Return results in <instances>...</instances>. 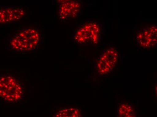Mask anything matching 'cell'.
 I'll return each mask as SVG.
<instances>
[{
  "instance_id": "6da1fadb",
  "label": "cell",
  "mask_w": 157,
  "mask_h": 117,
  "mask_svg": "<svg viewBox=\"0 0 157 117\" xmlns=\"http://www.w3.org/2000/svg\"><path fill=\"white\" fill-rule=\"evenodd\" d=\"M24 85L12 72L0 71V100L8 103L20 102L24 99Z\"/></svg>"
},
{
  "instance_id": "ba28073f",
  "label": "cell",
  "mask_w": 157,
  "mask_h": 117,
  "mask_svg": "<svg viewBox=\"0 0 157 117\" xmlns=\"http://www.w3.org/2000/svg\"><path fill=\"white\" fill-rule=\"evenodd\" d=\"M101 56L105 59L111 68L113 70L118 60V51L116 47L110 46L102 50Z\"/></svg>"
},
{
  "instance_id": "52a82bcc",
  "label": "cell",
  "mask_w": 157,
  "mask_h": 117,
  "mask_svg": "<svg viewBox=\"0 0 157 117\" xmlns=\"http://www.w3.org/2000/svg\"><path fill=\"white\" fill-rule=\"evenodd\" d=\"M116 117H140V116L132 103L122 100L117 103Z\"/></svg>"
},
{
  "instance_id": "3957f363",
  "label": "cell",
  "mask_w": 157,
  "mask_h": 117,
  "mask_svg": "<svg viewBox=\"0 0 157 117\" xmlns=\"http://www.w3.org/2000/svg\"><path fill=\"white\" fill-rule=\"evenodd\" d=\"M40 42L39 28L28 27L18 31L10 38L8 49L13 52H31L38 48Z\"/></svg>"
},
{
  "instance_id": "7a4b0ae2",
  "label": "cell",
  "mask_w": 157,
  "mask_h": 117,
  "mask_svg": "<svg viewBox=\"0 0 157 117\" xmlns=\"http://www.w3.org/2000/svg\"><path fill=\"white\" fill-rule=\"evenodd\" d=\"M103 31L100 21L85 20L73 30L72 38L74 42L78 44L96 45L102 41Z\"/></svg>"
},
{
  "instance_id": "277c9868",
  "label": "cell",
  "mask_w": 157,
  "mask_h": 117,
  "mask_svg": "<svg viewBox=\"0 0 157 117\" xmlns=\"http://www.w3.org/2000/svg\"><path fill=\"white\" fill-rule=\"evenodd\" d=\"M157 32L155 24L145 25L135 31L134 41L142 50H152L157 46Z\"/></svg>"
},
{
  "instance_id": "30bf717a",
  "label": "cell",
  "mask_w": 157,
  "mask_h": 117,
  "mask_svg": "<svg viewBox=\"0 0 157 117\" xmlns=\"http://www.w3.org/2000/svg\"><path fill=\"white\" fill-rule=\"evenodd\" d=\"M112 69L109 64L100 55L95 61V70L98 75H109L112 72Z\"/></svg>"
},
{
  "instance_id": "8992f818",
  "label": "cell",
  "mask_w": 157,
  "mask_h": 117,
  "mask_svg": "<svg viewBox=\"0 0 157 117\" xmlns=\"http://www.w3.org/2000/svg\"><path fill=\"white\" fill-rule=\"evenodd\" d=\"M25 14L22 6L0 7V24L16 22L22 19Z\"/></svg>"
},
{
  "instance_id": "5b68a950",
  "label": "cell",
  "mask_w": 157,
  "mask_h": 117,
  "mask_svg": "<svg viewBox=\"0 0 157 117\" xmlns=\"http://www.w3.org/2000/svg\"><path fill=\"white\" fill-rule=\"evenodd\" d=\"M58 2V14L60 20H70L81 15L82 5L78 1L62 0Z\"/></svg>"
},
{
  "instance_id": "9c48e42d",
  "label": "cell",
  "mask_w": 157,
  "mask_h": 117,
  "mask_svg": "<svg viewBox=\"0 0 157 117\" xmlns=\"http://www.w3.org/2000/svg\"><path fill=\"white\" fill-rule=\"evenodd\" d=\"M52 117H83L81 110L76 107L63 108L53 112Z\"/></svg>"
}]
</instances>
